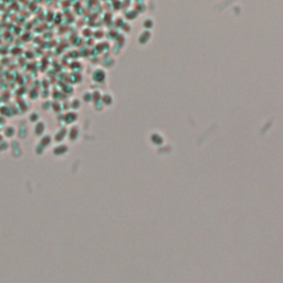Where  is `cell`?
<instances>
[{"mask_svg": "<svg viewBox=\"0 0 283 283\" xmlns=\"http://www.w3.org/2000/svg\"><path fill=\"white\" fill-rule=\"evenodd\" d=\"M15 136H17V128L13 125H7L3 130V137L13 138Z\"/></svg>", "mask_w": 283, "mask_h": 283, "instance_id": "52a82bcc", "label": "cell"}, {"mask_svg": "<svg viewBox=\"0 0 283 283\" xmlns=\"http://www.w3.org/2000/svg\"><path fill=\"white\" fill-rule=\"evenodd\" d=\"M52 136H53V140H54L56 144L64 143V139H65L66 136H68V128H65V127L62 128L61 127V128H59Z\"/></svg>", "mask_w": 283, "mask_h": 283, "instance_id": "277c9868", "label": "cell"}, {"mask_svg": "<svg viewBox=\"0 0 283 283\" xmlns=\"http://www.w3.org/2000/svg\"><path fill=\"white\" fill-rule=\"evenodd\" d=\"M28 121L32 124H35L40 121V113L37 111H32L31 113L28 115Z\"/></svg>", "mask_w": 283, "mask_h": 283, "instance_id": "ba28073f", "label": "cell"}, {"mask_svg": "<svg viewBox=\"0 0 283 283\" xmlns=\"http://www.w3.org/2000/svg\"><path fill=\"white\" fill-rule=\"evenodd\" d=\"M17 136L19 139H24L28 136V128L26 126H20L17 130Z\"/></svg>", "mask_w": 283, "mask_h": 283, "instance_id": "9c48e42d", "label": "cell"}, {"mask_svg": "<svg viewBox=\"0 0 283 283\" xmlns=\"http://www.w3.org/2000/svg\"><path fill=\"white\" fill-rule=\"evenodd\" d=\"M33 151H35V155H38V156H42L43 154L45 153V148L43 147L42 145H40V144L38 143L37 145H35V147H33Z\"/></svg>", "mask_w": 283, "mask_h": 283, "instance_id": "8fae6325", "label": "cell"}, {"mask_svg": "<svg viewBox=\"0 0 283 283\" xmlns=\"http://www.w3.org/2000/svg\"><path fill=\"white\" fill-rule=\"evenodd\" d=\"M80 135H81V130L77 125H71V126L68 128V136L66 138L72 142V143H75L77 139L80 138Z\"/></svg>", "mask_w": 283, "mask_h": 283, "instance_id": "7a4b0ae2", "label": "cell"}, {"mask_svg": "<svg viewBox=\"0 0 283 283\" xmlns=\"http://www.w3.org/2000/svg\"><path fill=\"white\" fill-rule=\"evenodd\" d=\"M32 132H33V134H35V136H38V137H41L42 135H44L45 133H47V124H45V122H43V121L40 119L38 123L33 124Z\"/></svg>", "mask_w": 283, "mask_h": 283, "instance_id": "3957f363", "label": "cell"}, {"mask_svg": "<svg viewBox=\"0 0 283 283\" xmlns=\"http://www.w3.org/2000/svg\"><path fill=\"white\" fill-rule=\"evenodd\" d=\"M70 106H71L72 111H75V110H77V109L81 107V101H80L77 98H72L71 102H70Z\"/></svg>", "mask_w": 283, "mask_h": 283, "instance_id": "30bf717a", "label": "cell"}, {"mask_svg": "<svg viewBox=\"0 0 283 283\" xmlns=\"http://www.w3.org/2000/svg\"><path fill=\"white\" fill-rule=\"evenodd\" d=\"M82 98H83V101H84V102H91V101L93 100V95L89 92H85L84 94H83Z\"/></svg>", "mask_w": 283, "mask_h": 283, "instance_id": "7c38bea8", "label": "cell"}, {"mask_svg": "<svg viewBox=\"0 0 283 283\" xmlns=\"http://www.w3.org/2000/svg\"><path fill=\"white\" fill-rule=\"evenodd\" d=\"M70 153V146L66 143H59L56 144L52 148V155L56 158H62L69 155Z\"/></svg>", "mask_w": 283, "mask_h": 283, "instance_id": "6da1fadb", "label": "cell"}, {"mask_svg": "<svg viewBox=\"0 0 283 283\" xmlns=\"http://www.w3.org/2000/svg\"><path fill=\"white\" fill-rule=\"evenodd\" d=\"M79 116H77V113L75 111H68L66 113H64L63 115V121L65 124L68 125H74V123L77 122Z\"/></svg>", "mask_w": 283, "mask_h": 283, "instance_id": "5b68a950", "label": "cell"}, {"mask_svg": "<svg viewBox=\"0 0 283 283\" xmlns=\"http://www.w3.org/2000/svg\"><path fill=\"white\" fill-rule=\"evenodd\" d=\"M53 136L51 135V134H49V133H45L44 135H42L41 137H39V142L38 143L40 144V145H42L43 147L47 149L48 147H50L51 145L53 144Z\"/></svg>", "mask_w": 283, "mask_h": 283, "instance_id": "8992f818", "label": "cell"}]
</instances>
